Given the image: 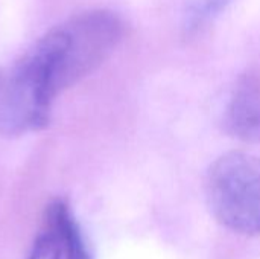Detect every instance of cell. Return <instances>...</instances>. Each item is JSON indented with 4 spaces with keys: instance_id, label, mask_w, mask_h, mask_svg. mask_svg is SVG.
I'll list each match as a JSON object with an SVG mask.
<instances>
[{
    "instance_id": "1",
    "label": "cell",
    "mask_w": 260,
    "mask_h": 259,
    "mask_svg": "<svg viewBox=\"0 0 260 259\" xmlns=\"http://www.w3.org/2000/svg\"><path fill=\"white\" fill-rule=\"evenodd\" d=\"M55 49L50 31L17 63L0 87V134L20 136L47 127L56 98L52 84Z\"/></svg>"
},
{
    "instance_id": "2",
    "label": "cell",
    "mask_w": 260,
    "mask_h": 259,
    "mask_svg": "<svg viewBox=\"0 0 260 259\" xmlns=\"http://www.w3.org/2000/svg\"><path fill=\"white\" fill-rule=\"evenodd\" d=\"M55 29L58 34V50L53 64L56 96L96 70L117 47L125 34L122 18L108 9L81 12Z\"/></svg>"
},
{
    "instance_id": "3",
    "label": "cell",
    "mask_w": 260,
    "mask_h": 259,
    "mask_svg": "<svg viewBox=\"0 0 260 259\" xmlns=\"http://www.w3.org/2000/svg\"><path fill=\"white\" fill-rule=\"evenodd\" d=\"M206 198L218 223L239 235L260 234V159L232 151L206 176Z\"/></svg>"
},
{
    "instance_id": "4",
    "label": "cell",
    "mask_w": 260,
    "mask_h": 259,
    "mask_svg": "<svg viewBox=\"0 0 260 259\" xmlns=\"http://www.w3.org/2000/svg\"><path fill=\"white\" fill-rule=\"evenodd\" d=\"M224 124L233 137L260 143V72H247L238 79L225 108Z\"/></svg>"
},
{
    "instance_id": "5",
    "label": "cell",
    "mask_w": 260,
    "mask_h": 259,
    "mask_svg": "<svg viewBox=\"0 0 260 259\" xmlns=\"http://www.w3.org/2000/svg\"><path fill=\"white\" fill-rule=\"evenodd\" d=\"M46 224L47 231L58 240L66 259H93L81 226L67 202L56 198L49 203L46 209Z\"/></svg>"
},
{
    "instance_id": "6",
    "label": "cell",
    "mask_w": 260,
    "mask_h": 259,
    "mask_svg": "<svg viewBox=\"0 0 260 259\" xmlns=\"http://www.w3.org/2000/svg\"><path fill=\"white\" fill-rule=\"evenodd\" d=\"M230 3L232 0H200L193 3L186 17V29L189 32L198 31L204 23L213 20L225 11Z\"/></svg>"
},
{
    "instance_id": "7",
    "label": "cell",
    "mask_w": 260,
    "mask_h": 259,
    "mask_svg": "<svg viewBox=\"0 0 260 259\" xmlns=\"http://www.w3.org/2000/svg\"><path fill=\"white\" fill-rule=\"evenodd\" d=\"M62 250L52 232L46 229L34 243L30 255L27 259H61Z\"/></svg>"
}]
</instances>
